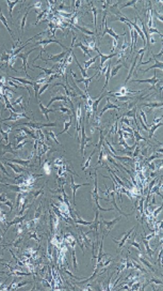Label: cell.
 <instances>
[{
  "instance_id": "b9f144b4",
  "label": "cell",
  "mask_w": 163,
  "mask_h": 291,
  "mask_svg": "<svg viewBox=\"0 0 163 291\" xmlns=\"http://www.w3.org/2000/svg\"><path fill=\"white\" fill-rule=\"evenodd\" d=\"M140 115H141V116H142V117L143 118V120H144V123L146 124V125H148L147 120V117H146V114H145L144 112L142 110H140Z\"/></svg>"
},
{
  "instance_id": "8d00e7d4",
  "label": "cell",
  "mask_w": 163,
  "mask_h": 291,
  "mask_svg": "<svg viewBox=\"0 0 163 291\" xmlns=\"http://www.w3.org/2000/svg\"><path fill=\"white\" fill-rule=\"evenodd\" d=\"M11 78H12V79H15V80H18V81H20V82H21L24 83H28V84L33 85V83H32V82H31V81H28V80H26L25 79H22V78H16V77H12V76L11 77Z\"/></svg>"
},
{
  "instance_id": "d6a6232c",
  "label": "cell",
  "mask_w": 163,
  "mask_h": 291,
  "mask_svg": "<svg viewBox=\"0 0 163 291\" xmlns=\"http://www.w3.org/2000/svg\"><path fill=\"white\" fill-rule=\"evenodd\" d=\"M148 33H149V34L150 36V35L152 36V35L153 34H154V33H157V34H158L160 36L161 38H162V34H161V33L158 31V30L157 29H156V28H154V27H150V28H149Z\"/></svg>"
},
{
  "instance_id": "f5cc1de1",
  "label": "cell",
  "mask_w": 163,
  "mask_h": 291,
  "mask_svg": "<svg viewBox=\"0 0 163 291\" xmlns=\"http://www.w3.org/2000/svg\"><path fill=\"white\" fill-rule=\"evenodd\" d=\"M120 93H121L123 95H125V94L126 93V88H125L124 87H122V88L120 89Z\"/></svg>"
},
{
  "instance_id": "d6986e66",
  "label": "cell",
  "mask_w": 163,
  "mask_h": 291,
  "mask_svg": "<svg viewBox=\"0 0 163 291\" xmlns=\"http://www.w3.org/2000/svg\"><path fill=\"white\" fill-rule=\"evenodd\" d=\"M125 23H126L127 25H128L129 29H130V35H131V53H132V50H133V45H134V28L132 27V26L131 25V24L128 22V21H125Z\"/></svg>"
},
{
  "instance_id": "74e56055",
  "label": "cell",
  "mask_w": 163,
  "mask_h": 291,
  "mask_svg": "<svg viewBox=\"0 0 163 291\" xmlns=\"http://www.w3.org/2000/svg\"><path fill=\"white\" fill-rule=\"evenodd\" d=\"M55 100H64V101H66V98L65 96H60H60H58V97H56V98H52V100H51V101H50V102H49V104H48V105H47V107H48L50 104H51L53 101H55Z\"/></svg>"
},
{
  "instance_id": "ab89813d",
  "label": "cell",
  "mask_w": 163,
  "mask_h": 291,
  "mask_svg": "<svg viewBox=\"0 0 163 291\" xmlns=\"http://www.w3.org/2000/svg\"><path fill=\"white\" fill-rule=\"evenodd\" d=\"M129 43L126 41V38H125V40L124 42H123V44L122 46V51H124L126 49V48L129 47Z\"/></svg>"
},
{
  "instance_id": "db71d44e",
  "label": "cell",
  "mask_w": 163,
  "mask_h": 291,
  "mask_svg": "<svg viewBox=\"0 0 163 291\" xmlns=\"http://www.w3.org/2000/svg\"><path fill=\"white\" fill-rule=\"evenodd\" d=\"M48 86H49V84H48V83L45 84V85L43 86V87L41 89V91H40V94H41L42 92H43L45 91V89H46V88L48 87Z\"/></svg>"
},
{
  "instance_id": "4fadbf2b",
  "label": "cell",
  "mask_w": 163,
  "mask_h": 291,
  "mask_svg": "<svg viewBox=\"0 0 163 291\" xmlns=\"http://www.w3.org/2000/svg\"><path fill=\"white\" fill-rule=\"evenodd\" d=\"M72 54H73V57H74V59H75V62H76V63L77 66H79V69H80V70L82 76V78H89V76L88 74H87V70L84 69V68L81 66V65L80 64V63L79 62V60H78L77 58L76 57V55H75V54L74 53V52H73Z\"/></svg>"
},
{
  "instance_id": "7bdbcfd3",
  "label": "cell",
  "mask_w": 163,
  "mask_h": 291,
  "mask_svg": "<svg viewBox=\"0 0 163 291\" xmlns=\"http://www.w3.org/2000/svg\"><path fill=\"white\" fill-rule=\"evenodd\" d=\"M107 68H108V65H106V66H105L104 68L100 69V71H99V74H101L102 75H104V74H105V73H106V71H107Z\"/></svg>"
},
{
  "instance_id": "f6af8a7d",
  "label": "cell",
  "mask_w": 163,
  "mask_h": 291,
  "mask_svg": "<svg viewBox=\"0 0 163 291\" xmlns=\"http://www.w3.org/2000/svg\"><path fill=\"white\" fill-rule=\"evenodd\" d=\"M73 54H72V55H69V56H67V60H66L67 65L69 64H71L72 63V62H73Z\"/></svg>"
},
{
  "instance_id": "7c38bea8",
  "label": "cell",
  "mask_w": 163,
  "mask_h": 291,
  "mask_svg": "<svg viewBox=\"0 0 163 291\" xmlns=\"http://www.w3.org/2000/svg\"><path fill=\"white\" fill-rule=\"evenodd\" d=\"M98 73V72H96L95 74L94 75H93L91 77H89V78H81V79H79V80H76V82H78V83H80V82H83V83H84V85H85V88H86V91H87V92H88V89H89V83H90V82L91 81V80H92V79L93 78V77H95V76L97 75Z\"/></svg>"
},
{
  "instance_id": "11a10c76",
  "label": "cell",
  "mask_w": 163,
  "mask_h": 291,
  "mask_svg": "<svg viewBox=\"0 0 163 291\" xmlns=\"http://www.w3.org/2000/svg\"><path fill=\"white\" fill-rule=\"evenodd\" d=\"M75 5L76 8H78L81 5V1H75Z\"/></svg>"
},
{
  "instance_id": "f546056e",
  "label": "cell",
  "mask_w": 163,
  "mask_h": 291,
  "mask_svg": "<svg viewBox=\"0 0 163 291\" xmlns=\"http://www.w3.org/2000/svg\"><path fill=\"white\" fill-rule=\"evenodd\" d=\"M58 13L60 16L64 17V18H67V19L71 18L72 17L73 15V14L67 13H66V12H65L64 11H58Z\"/></svg>"
},
{
  "instance_id": "1f68e13d",
  "label": "cell",
  "mask_w": 163,
  "mask_h": 291,
  "mask_svg": "<svg viewBox=\"0 0 163 291\" xmlns=\"http://www.w3.org/2000/svg\"><path fill=\"white\" fill-rule=\"evenodd\" d=\"M40 107H41V110H42V111L43 114L45 115V117H46L47 119L49 120L48 114H49L50 112L53 111V110H51V109H49L47 108L44 107L42 104H40Z\"/></svg>"
},
{
  "instance_id": "8992f818",
  "label": "cell",
  "mask_w": 163,
  "mask_h": 291,
  "mask_svg": "<svg viewBox=\"0 0 163 291\" xmlns=\"http://www.w3.org/2000/svg\"><path fill=\"white\" fill-rule=\"evenodd\" d=\"M94 50L96 51L97 52V53H98V55L99 56V57H100V69H101L102 68V66L104 64V63L107 61V60H108L109 59H110L111 58H112L113 57H114L115 56L117 55V53H114V54H111L110 55H104L103 54H102L100 51H99V49L98 48L95 46L94 48Z\"/></svg>"
},
{
  "instance_id": "603a6c76",
  "label": "cell",
  "mask_w": 163,
  "mask_h": 291,
  "mask_svg": "<svg viewBox=\"0 0 163 291\" xmlns=\"http://www.w3.org/2000/svg\"><path fill=\"white\" fill-rule=\"evenodd\" d=\"M33 67L34 68H39L41 70H43L44 72V74L46 75V76H49V75H52L53 74H55V72L53 71V69L54 68L55 66H53L51 69H46V68H42L40 66H36V65H33Z\"/></svg>"
},
{
  "instance_id": "83f0119b",
  "label": "cell",
  "mask_w": 163,
  "mask_h": 291,
  "mask_svg": "<svg viewBox=\"0 0 163 291\" xmlns=\"http://www.w3.org/2000/svg\"><path fill=\"white\" fill-rule=\"evenodd\" d=\"M144 106L150 108H157L161 107L162 106V103H159V102H152V103H149L148 104H144Z\"/></svg>"
},
{
  "instance_id": "816d5d0a",
  "label": "cell",
  "mask_w": 163,
  "mask_h": 291,
  "mask_svg": "<svg viewBox=\"0 0 163 291\" xmlns=\"http://www.w3.org/2000/svg\"><path fill=\"white\" fill-rule=\"evenodd\" d=\"M41 4H42V3H41V2H37L34 4V5L33 7H35V8H40L41 6Z\"/></svg>"
},
{
  "instance_id": "681fc988",
  "label": "cell",
  "mask_w": 163,
  "mask_h": 291,
  "mask_svg": "<svg viewBox=\"0 0 163 291\" xmlns=\"http://www.w3.org/2000/svg\"><path fill=\"white\" fill-rule=\"evenodd\" d=\"M155 42H156V40H155L154 38L153 37V36H152L150 35V38H149V43L153 44V43H155Z\"/></svg>"
},
{
  "instance_id": "8fae6325",
  "label": "cell",
  "mask_w": 163,
  "mask_h": 291,
  "mask_svg": "<svg viewBox=\"0 0 163 291\" xmlns=\"http://www.w3.org/2000/svg\"><path fill=\"white\" fill-rule=\"evenodd\" d=\"M111 64V62L110 61L109 64H108V68H107V71L105 73L106 80H105L104 85V86L102 88L101 92H103L104 91V89L107 87V86H108V83H109V81L111 79V66H110L111 64Z\"/></svg>"
},
{
  "instance_id": "f907efd6",
  "label": "cell",
  "mask_w": 163,
  "mask_h": 291,
  "mask_svg": "<svg viewBox=\"0 0 163 291\" xmlns=\"http://www.w3.org/2000/svg\"><path fill=\"white\" fill-rule=\"evenodd\" d=\"M46 80V78H41V79H39V80H37V81L36 82V83H37V84H38V83H43V82H45Z\"/></svg>"
},
{
  "instance_id": "30bf717a",
  "label": "cell",
  "mask_w": 163,
  "mask_h": 291,
  "mask_svg": "<svg viewBox=\"0 0 163 291\" xmlns=\"http://www.w3.org/2000/svg\"><path fill=\"white\" fill-rule=\"evenodd\" d=\"M0 10H1V13H0V21H1V23L3 24V25L5 26V27L7 29L8 31L9 32L10 36H11V38L14 39L13 33H12V30H11L10 27H9V26L8 25V21L6 17H5V16L3 15V13L2 12L1 9H0Z\"/></svg>"
},
{
  "instance_id": "44dd1931",
  "label": "cell",
  "mask_w": 163,
  "mask_h": 291,
  "mask_svg": "<svg viewBox=\"0 0 163 291\" xmlns=\"http://www.w3.org/2000/svg\"><path fill=\"white\" fill-rule=\"evenodd\" d=\"M91 7H92V13L93 15V19H94V27H95V32L97 33L98 32V30H97V26H96V24H97V15H98V10L97 8L93 5L92 2H91Z\"/></svg>"
},
{
  "instance_id": "7dc6e473",
  "label": "cell",
  "mask_w": 163,
  "mask_h": 291,
  "mask_svg": "<svg viewBox=\"0 0 163 291\" xmlns=\"http://www.w3.org/2000/svg\"><path fill=\"white\" fill-rule=\"evenodd\" d=\"M95 46H96V45H95L94 41H92L91 42H90L89 45V47H90V48H91V49H94V48H95Z\"/></svg>"
},
{
  "instance_id": "6da1fadb",
  "label": "cell",
  "mask_w": 163,
  "mask_h": 291,
  "mask_svg": "<svg viewBox=\"0 0 163 291\" xmlns=\"http://www.w3.org/2000/svg\"><path fill=\"white\" fill-rule=\"evenodd\" d=\"M37 49V48H34V49H31V51H28V52H26V53H20V54L17 55V56H16V57H19V58H21V59H22V62H23V63H22V67H23V70H24V71H25V74H26V76H27V77H30V76H29L28 75V74H27V66H28V69H30V68L29 67V66L28 65V64H28V57H29V55L33 51H34L35 50H36V49Z\"/></svg>"
},
{
  "instance_id": "ffe728a7",
  "label": "cell",
  "mask_w": 163,
  "mask_h": 291,
  "mask_svg": "<svg viewBox=\"0 0 163 291\" xmlns=\"http://www.w3.org/2000/svg\"><path fill=\"white\" fill-rule=\"evenodd\" d=\"M140 21H141V26H142V27H141V29L142 31L143 32V34H144V35L145 38H146V41H147V44H148V49H149V47H150V43H149L150 35H149V33H148L147 30H146V27H145V25H144V24L143 21L142 20V19H141L140 18Z\"/></svg>"
},
{
  "instance_id": "4dcf8cb0",
  "label": "cell",
  "mask_w": 163,
  "mask_h": 291,
  "mask_svg": "<svg viewBox=\"0 0 163 291\" xmlns=\"http://www.w3.org/2000/svg\"><path fill=\"white\" fill-rule=\"evenodd\" d=\"M161 126H162V123H161L158 124V125H153L152 127L150 128V130L149 131L150 133H149V137H150V138H151L152 137L153 135H154V132L155 131V130H156L157 128H158L159 127H160Z\"/></svg>"
},
{
  "instance_id": "f1b7e54d",
  "label": "cell",
  "mask_w": 163,
  "mask_h": 291,
  "mask_svg": "<svg viewBox=\"0 0 163 291\" xmlns=\"http://www.w3.org/2000/svg\"><path fill=\"white\" fill-rule=\"evenodd\" d=\"M140 55H141V58H140V59L139 60V62L138 64H137V66L136 67V69H137V68H138L140 65H141L148 64L149 63H150V62H151V61H152V58H150V59H149L148 60H147V61H146V62H142V58L143 57L144 53H143L142 54H141Z\"/></svg>"
},
{
  "instance_id": "c3c4849f",
  "label": "cell",
  "mask_w": 163,
  "mask_h": 291,
  "mask_svg": "<svg viewBox=\"0 0 163 291\" xmlns=\"http://www.w3.org/2000/svg\"><path fill=\"white\" fill-rule=\"evenodd\" d=\"M82 185H73V190H74V197H75V192H76V189H77L79 187H80V186H82Z\"/></svg>"
},
{
  "instance_id": "9a60e30c",
  "label": "cell",
  "mask_w": 163,
  "mask_h": 291,
  "mask_svg": "<svg viewBox=\"0 0 163 291\" xmlns=\"http://www.w3.org/2000/svg\"><path fill=\"white\" fill-rule=\"evenodd\" d=\"M154 59L155 60V64H154V65L150 66V68H148V69H147L146 70H143L144 73H146L147 72H148V71H149L150 70H152L153 69H155V68H157V69H159L160 70L162 71V69H163V63L162 61H159V60H157V59L154 58Z\"/></svg>"
},
{
  "instance_id": "484cf974",
  "label": "cell",
  "mask_w": 163,
  "mask_h": 291,
  "mask_svg": "<svg viewBox=\"0 0 163 291\" xmlns=\"http://www.w3.org/2000/svg\"><path fill=\"white\" fill-rule=\"evenodd\" d=\"M29 13V10H28L25 14L24 15L22 20H21V31H22V33H23L24 32V30H25V25H26V20H27V16L28 15Z\"/></svg>"
},
{
  "instance_id": "7402d4cb",
  "label": "cell",
  "mask_w": 163,
  "mask_h": 291,
  "mask_svg": "<svg viewBox=\"0 0 163 291\" xmlns=\"http://www.w3.org/2000/svg\"><path fill=\"white\" fill-rule=\"evenodd\" d=\"M99 57V55H96L95 56H94V57H91L90 59H89V60H86V61H84V69L86 70L89 69V68L90 67V66L91 65H92V64H93L96 61V59Z\"/></svg>"
},
{
  "instance_id": "836d02e7",
  "label": "cell",
  "mask_w": 163,
  "mask_h": 291,
  "mask_svg": "<svg viewBox=\"0 0 163 291\" xmlns=\"http://www.w3.org/2000/svg\"><path fill=\"white\" fill-rule=\"evenodd\" d=\"M75 26H76L78 29L80 30L82 32H83V33H85V34H87V35H93V34H94V32H92V31H90V30H87V29H85V28L82 27H81V26H80L79 25H75Z\"/></svg>"
},
{
  "instance_id": "5b68a950",
  "label": "cell",
  "mask_w": 163,
  "mask_h": 291,
  "mask_svg": "<svg viewBox=\"0 0 163 291\" xmlns=\"http://www.w3.org/2000/svg\"><path fill=\"white\" fill-rule=\"evenodd\" d=\"M52 43H57V44H59L60 46H61L62 48H65V49H67V50H68V49H69V48H68L66 47V46H64L63 44H61L60 42H59L58 41H57V40H53V39H44V40L40 41H39V42H37L35 44V46H36V45H41V46H42L43 49H44V48H45L47 46H48L49 44Z\"/></svg>"
},
{
  "instance_id": "4316f807",
  "label": "cell",
  "mask_w": 163,
  "mask_h": 291,
  "mask_svg": "<svg viewBox=\"0 0 163 291\" xmlns=\"http://www.w3.org/2000/svg\"><path fill=\"white\" fill-rule=\"evenodd\" d=\"M122 66H123L122 64H119L112 68V70L111 71V78L114 77L115 76L117 75L118 71L122 68Z\"/></svg>"
},
{
  "instance_id": "ba28073f",
  "label": "cell",
  "mask_w": 163,
  "mask_h": 291,
  "mask_svg": "<svg viewBox=\"0 0 163 291\" xmlns=\"http://www.w3.org/2000/svg\"><path fill=\"white\" fill-rule=\"evenodd\" d=\"M82 141L81 142V151L82 153V154L83 155V157H84V149H85V145L86 144V143H87L89 141H90L91 140L90 138H87L85 134V128H84V125H83V127H82Z\"/></svg>"
},
{
  "instance_id": "e0dca14e",
  "label": "cell",
  "mask_w": 163,
  "mask_h": 291,
  "mask_svg": "<svg viewBox=\"0 0 163 291\" xmlns=\"http://www.w3.org/2000/svg\"><path fill=\"white\" fill-rule=\"evenodd\" d=\"M21 1H7L6 2L7 3L8 5V10L9 11V15L11 18H12V11H13V10L15 8V7L16 5V4L20 2Z\"/></svg>"
},
{
  "instance_id": "60d3db41",
  "label": "cell",
  "mask_w": 163,
  "mask_h": 291,
  "mask_svg": "<svg viewBox=\"0 0 163 291\" xmlns=\"http://www.w3.org/2000/svg\"><path fill=\"white\" fill-rule=\"evenodd\" d=\"M154 13H155V15L156 18L157 19H158L161 22H162V15L160 14L159 13H157V12L156 10H154Z\"/></svg>"
},
{
  "instance_id": "9c48e42d",
  "label": "cell",
  "mask_w": 163,
  "mask_h": 291,
  "mask_svg": "<svg viewBox=\"0 0 163 291\" xmlns=\"http://www.w3.org/2000/svg\"><path fill=\"white\" fill-rule=\"evenodd\" d=\"M118 109V110H119V108H118V106H117L116 105H115V104H114L113 103H112L109 100V98H107V103L105 105V106L104 107V108L102 109L101 110V112H100V117H101L102 116V115L107 111L108 110V109Z\"/></svg>"
},
{
  "instance_id": "277c9868",
  "label": "cell",
  "mask_w": 163,
  "mask_h": 291,
  "mask_svg": "<svg viewBox=\"0 0 163 291\" xmlns=\"http://www.w3.org/2000/svg\"><path fill=\"white\" fill-rule=\"evenodd\" d=\"M106 34H108L109 35H110V36H111L112 38H113L115 40L117 41L119 38H120V36H123L124 34H126V33H125L124 34H117L114 31V30L112 29V27H109L107 25V19L105 21V26H104V32L102 34V36H104Z\"/></svg>"
},
{
  "instance_id": "bcb514c9",
  "label": "cell",
  "mask_w": 163,
  "mask_h": 291,
  "mask_svg": "<svg viewBox=\"0 0 163 291\" xmlns=\"http://www.w3.org/2000/svg\"><path fill=\"white\" fill-rule=\"evenodd\" d=\"M117 46V41H116V40H115V39H114V40H113V46H112V50L111 51V52L112 53L114 51L115 49L116 48Z\"/></svg>"
},
{
  "instance_id": "7a4b0ae2",
  "label": "cell",
  "mask_w": 163,
  "mask_h": 291,
  "mask_svg": "<svg viewBox=\"0 0 163 291\" xmlns=\"http://www.w3.org/2000/svg\"><path fill=\"white\" fill-rule=\"evenodd\" d=\"M68 51H69V49H68V51H65V52H62V53H60V54H57V55H51V56H50V57L49 58H47V59H44V58H43L42 57V51L41 52L40 54L39 55L41 56V59H42L43 60H44V61H52V62H53L54 63L62 62V61H63V60H62V59H63V58H64V57L65 56V55L68 53Z\"/></svg>"
},
{
  "instance_id": "d590c367",
  "label": "cell",
  "mask_w": 163,
  "mask_h": 291,
  "mask_svg": "<svg viewBox=\"0 0 163 291\" xmlns=\"http://www.w3.org/2000/svg\"><path fill=\"white\" fill-rule=\"evenodd\" d=\"M137 1H128L126 3H125L122 8L121 9H123L124 8H126L128 7H134L135 9H137L135 7L136 4L137 3Z\"/></svg>"
},
{
  "instance_id": "5bb4252c",
  "label": "cell",
  "mask_w": 163,
  "mask_h": 291,
  "mask_svg": "<svg viewBox=\"0 0 163 291\" xmlns=\"http://www.w3.org/2000/svg\"><path fill=\"white\" fill-rule=\"evenodd\" d=\"M74 47H75V48H76V47L80 48L81 50L82 51L83 53V54H84V56H85L86 55H88L91 58V55L89 53L88 47H87L86 46H85V45H84L82 43V42H79L77 43H76L74 46Z\"/></svg>"
},
{
  "instance_id": "52a82bcc",
  "label": "cell",
  "mask_w": 163,
  "mask_h": 291,
  "mask_svg": "<svg viewBox=\"0 0 163 291\" xmlns=\"http://www.w3.org/2000/svg\"><path fill=\"white\" fill-rule=\"evenodd\" d=\"M126 21L129 22V23L131 24V25L132 26V27L134 28V30L137 32V34H138L140 36V37L142 38V40H143V47H144H144H145V46L146 45L147 41H146V38H145L143 32L142 31L141 28H140L138 25H137V24H136V19L135 18V22H134V23H132V22L130 20H129L128 18H127Z\"/></svg>"
},
{
  "instance_id": "2e32d148",
  "label": "cell",
  "mask_w": 163,
  "mask_h": 291,
  "mask_svg": "<svg viewBox=\"0 0 163 291\" xmlns=\"http://www.w3.org/2000/svg\"><path fill=\"white\" fill-rule=\"evenodd\" d=\"M76 120H77V124H76V128L77 131L79 132L81 130V104H79L78 108L77 109V113H76Z\"/></svg>"
},
{
  "instance_id": "d4e9b609",
  "label": "cell",
  "mask_w": 163,
  "mask_h": 291,
  "mask_svg": "<svg viewBox=\"0 0 163 291\" xmlns=\"http://www.w3.org/2000/svg\"><path fill=\"white\" fill-rule=\"evenodd\" d=\"M139 55L138 54H137V56H136V57H135V59H134V62H133V64H132V68H131V69H130V71H129V75H128V76L127 78L126 79V80H125V83H124V84H125V85L126 84V83L128 82V80L130 79V78H131V76H132V73H133V71H134V68H135V66H136V61H137V58H138V57H139Z\"/></svg>"
},
{
  "instance_id": "ee69618b",
  "label": "cell",
  "mask_w": 163,
  "mask_h": 291,
  "mask_svg": "<svg viewBox=\"0 0 163 291\" xmlns=\"http://www.w3.org/2000/svg\"><path fill=\"white\" fill-rule=\"evenodd\" d=\"M153 55L154 58H157V57H158V58H160V57H161L162 56V47L161 48V50H160L159 53H158V54H153Z\"/></svg>"
},
{
  "instance_id": "f35d334b",
  "label": "cell",
  "mask_w": 163,
  "mask_h": 291,
  "mask_svg": "<svg viewBox=\"0 0 163 291\" xmlns=\"http://www.w3.org/2000/svg\"><path fill=\"white\" fill-rule=\"evenodd\" d=\"M46 11H47V10H44L43 11L41 12V13H40V14H39V15H38V16H37V20H36V22L35 24H37V23H38V22H39V20H40V19H42V18L43 17V15H44L45 14V13H46Z\"/></svg>"
},
{
  "instance_id": "e575fe53",
  "label": "cell",
  "mask_w": 163,
  "mask_h": 291,
  "mask_svg": "<svg viewBox=\"0 0 163 291\" xmlns=\"http://www.w3.org/2000/svg\"><path fill=\"white\" fill-rule=\"evenodd\" d=\"M71 123H72V116H70V120L69 121V122H65V123H64V124H65V129L63 131L61 132V134L64 133L65 132H67L68 133V130L69 128L70 127V126L71 125Z\"/></svg>"
},
{
  "instance_id": "3957f363",
  "label": "cell",
  "mask_w": 163,
  "mask_h": 291,
  "mask_svg": "<svg viewBox=\"0 0 163 291\" xmlns=\"http://www.w3.org/2000/svg\"><path fill=\"white\" fill-rule=\"evenodd\" d=\"M159 79L158 78H157V76H156V70H154V75L153 77L151 78L147 79H137V80H132V82H137L139 83H148L152 86L150 89H153V88H154L155 89L156 84L157 83H158L159 82Z\"/></svg>"
},
{
  "instance_id": "cb8c5ba5",
  "label": "cell",
  "mask_w": 163,
  "mask_h": 291,
  "mask_svg": "<svg viewBox=\"0 0 163 291\" xmlns=\"http://www.w3.org/2000/svg\"><path fill=\"white\" fill-rule=\"evenodd\" d=\"M105 95H105V94H102L101 96L100 97V98H99L98 99H97V100H95L94 102H93L92 106V111L94 113V114L95 113H96V111H97L98 107L99 102H100V101H101V100L104 98V97L105 96Z\"/></svg>"
},
{
  "instance_id": "ac0fdd59",
  "label": "cell",
  "mask_w": 163,
  "mask_h": 291,
  "mask_svg": "<svg viewBox=\"0 0 163 291\" xmlns=\"http://www.w3.org/2000/svg\"><path fill=\"white\" fill-rule=\"evenodd\" d=\"M154 11L152 8V6L150 5V8L148 9L147 12V18H148V26L149 28L152 27L153 26V17L154 14Z\"/></svg>"
}]
</instances>
